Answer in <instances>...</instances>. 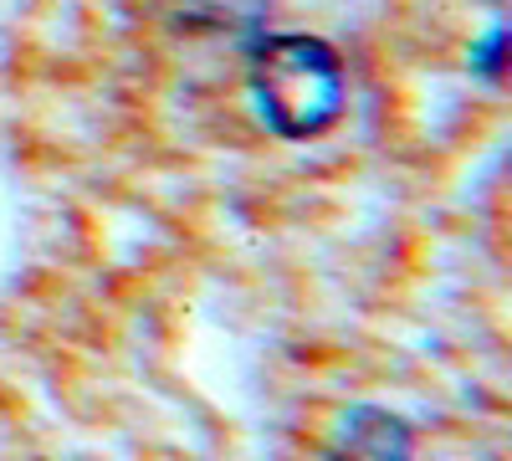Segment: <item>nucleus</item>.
I'll return each instance as SVG.
<instances>
[{"label":"nucleus","instance_id":"nucleus-1","mask_svg":"<svg viewBox=\"0 0 512 461\" xmlns=\"http://www.w3.org/2000/svg\"><path fill=\"white\" fill-rule=\"evenodd\" d=\"M256 113L282 139H318L344 113V62L318 36H267L246 67Z\"/></svg>","mask_w":512,"mask_h":461},{"label":"nucleus","instance_id":"nucleus-2","mask_svg":"<svg viewBox=\"0 0 512 461\" xmlns=\"http://www.w3.org/2000/svg\"><path fill=\"white\" fill-rule=\"evenodd\" d=\"M333 461H415V436L400 415L359 405L333 431Z\"/></svg>","mask_w":512,"mask_h":461},{"label":"nucleus","instance_id":"nucleus-3","mask_svg":"<svg viewBox=\"0 0 512 461\" xmlns=\"http://www.w3.org/2000/svg\"><path fill=\"white\" fill-rule=\"evenodd\" d=\"M267 6L272 0H180V16L210 31H251L267 16Z\"/></svg>","mask_w":512,"mask_h":461}]
</instances>
